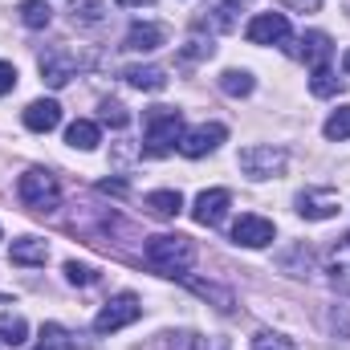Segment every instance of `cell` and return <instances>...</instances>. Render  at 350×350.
<instances>
[{
  "label": "cell",
  "instance_id": "6da1fadb",
  "mask_svg": "<svg viewBox=\"0 0 350 350\" xmlns=\"http://www.w3.org/2000/svg\"><path fill=\"white\" fill-rule=\"evenodd\" d=\"M143 253H147V261L155 265L159 273H167V277H183V273L191 269V261H196V245H191V237H179V232L147 237Z\"/></svg>",
  "mask_w": 350,
  "mask_h": 350
},
{
  "label": "cell",
  "instance_id": "7a4b0ae2",
  "mask_svg": "<svg viewBox=\"0 0 350 350\" xmlns=\"http://www.w3.org/2000/svg\"><path fill=\"white\" fill-rule=\"evenodd\" d=\"M179 139H183V118H179V110H172V106H151V110H147L143 155H147V159H163V155H172L175 147H179Z\"/></svg>",
  "mask_w": 350,
  "mask_h": 350
},
{
  "label": "cell",
  "instance_id": "3957f363",
  "mask_svg": "<svg viewBox=\"0 0 350 350\" xmlns=\"http://www.w3.org/2000/svg\"><path fill=\"white\" fill-rule=\"evenodd\" d=\"M16 196H21L25 208H33V212H53L57 200H62V187H57V175L33 167V172H25L16 179Z\"/></svg>",
  "mask_w": 350,
  "mask_h": 350
},
{
  "label": "cell",
  "instance_id": "277c9868",
  "mask_svg": "<svg viewBox=\"0 0 350 350\" xmlns=\"http://www.w3.org/2000/svg\"><path fill=\"white\" fill-rule=\"evenodd\" d=\"M139 314H143L139 297H135V293H118V297H110V301L98 310L94 330H98V334H114V330H122V326L139 322Z\"/></svg>",
  "mask_w": 350,
  "mask_h": 350
},
{
  "label": "cell",
  "instance_id": "5b68a950",
  "mask_svg": "<svg viewBox=\"0 0 350 350\" xmlns=\"http://www.w3.org/2000/svg\"><path fill=\"white\" fill-rule=\"evenodd\" d=\"M285 167V151L281 147H245L241 151V172L249 179H269Z\"/></svg>",
  "mask_w": 350,
  "mask_h": 350
},
{
  "label": "cell",
  "instance_id": "8992f818",
  "mask_svg": "<svg viewBox=\"0 0 350 350\" xmlns=\"http://www.w3.org/2000/svg\"><path fill=\"white\" fill-rule=\"evenodd\" d=\"M245 37H249L253 45H281V41L289 37V21H285V12H257V16L249 21Z\"/></svg>",
  "mask_w": 350,
  "mask_h": 350
},
{
  "label": "cell",
  "instance_id": "52a82bcc",
  "mask_svg": "<svg viewBox=\"0 0 350 350\" xmlns=\"http://www.w3.org/2000/svg\"><path fill=\"white\" fill-rule=\"evenodd\" d=\"M224 126L220 122H204V126H196V131H187L183 139H179V155H187V159H200V155H208V151H216L220 143H224Z\"/></svg>",
  "mask_w": 350,
  "mask_h": 350
},
{
  "label": "cell",
  "instance_id": "ba28073f",
  "mask_svg": "<svg viewBox=\"0 0 350 350\" xmlns=\"http://www.w3.org/2000/svg\"><path fill=\"white\" fill-rule=\"evenodd\" d=\"M74 74H78V57H74L70 49L57 45V49H45V53H41V78H45L49 86H66Z\"/></svg>",
  "mask_w": 350,
  "mask_h": 350
},
{
  "label": "cell",
  "instance_id": "9c48e42d",
  "mask_svg": "<svg viewBox=\"0 0 350 350\" xmlns=\"http://www.w3.org/2000/svg\"><path fill=\"white\" fill-rule=\"evenodd\" d=\"M228 204H232V196H228L224 187H212V191H200V196H196V204H191V216H196V224H208V228H216V224L224 220Z\"/></svg>",
  "mask_w": 350,
  "mask_h": 350
},
{
  "label": "cell",
  "instance_id": "30bf717a",
  "mask_svg": "<svg viewBox=\"0 0 350 350\" xmlns=\"http://www.w3.org/2000/svg\"><path fill=\"white\" fill-rule=\"evenodd\" d=\"M232 241L245 245V249H265V245H273V220H265V216H241V220L232 224Z\"/></svg>",
  "mask_w": 350,
  "mask_h": 350
},
{
  "label": "cell",
  "instance_id": "8fae6325",
  "mask_svg": "<svg viewBox=\"0 0 350 350\" xmlns=\"http://www.w3.org/2000/svg\"><path fill=\"white\" fill-rule=\"evenodd\" d=\"M297 212H301L306 220H330V216L338 212V191H330V187H322V191H301V196H297Z\"/></svg>",
  "mask_w": 350,
  "mask_h": 350
},
{
  "label": "cell",
  "instance_id": "7c38bea8",
  "mask_svg": "<svg viewBox=\"0 0 350 350\" xmlns=\"http://www.w3.org/2000/svg\"><path fill=\"white\" fill-rule=\"evenodd\" d=\"M57 122H62V106H57L53 98H41V102H29V106H25V126H29V131L49 135Z\"/></svg>",
  "mask_w": 350,
  "mask_h": 350
},
{
  "label": "cell",
  "instance_id": "4fadbf2b",
  "mask_svg": "<svg viewBox=\"0 0 350 350\" xmlns=\"http://www.w3.org/2000/svg\"><path fill=\"white\" fill-rule=\"evenodd\" d=\"M330 49H334V45H330V37H326V33H306V37H297V45H289V53H293V57L314 62V70L330 62Z\"/></svg>",
  "mask_w": 350,
  "mask_h": 350
},
{
  "label": "cell",
  "instance_id": "5bb4252c",
  "mask_svg": "<svg viewBox=\"0 0 350 350\" xmlns=\"http://www.w3.org/2000/svg\"><path fill=\"white\" fill-rule=\"evenodd\" d=\"M167 41V29L163 25H131V33H126V49H135V53H151V49H159Z\"/></svg>",
  "mask_w": 350,
  "mask_h": 350
},
{
  "label": "cell",
  "instance_id": "9a60e30c",
  "mask_svg": "<svg viewBox=\"0 0 350 350\" xmlns=\"http://www.w3.org/2000/svg\"><path fill=\"white\" fill-rule=\"evenodd\" d=\"M12 265H45L49 261V249H45V241H37V237H21V241H12Z\"/></svg>",
  "mask_w": 350,
  "mask_h": 350
},
{
  "label": "cell",
  "instance_id": "2e32d148",
  "mask_svg": "<svg viewBox=\"0 0 350 350\" xmlns=\"http://www.w3.org/2000/svg\"><path fill=\"white\" fill-rule=\"evenodd\" d=\"M122 78H126L135 90H163L167 86V74H163L159 66H126Z\"/></svg>",
  "mask_w": 350,
  "mask_h": 350
},
{
  "label": "cell",
  "instance_id": "e0dca14e",
  "mask_svg": "<svg viewBox=\"0 0 350 350\" xmlns=\"http://www.w3.org/2000/svg\"><path fill=\"white\" fill-rule=\"evenodd\" d=\"M330 277H334L338 289H347L350 293V232L334 245V253H330Z\"/></svg>",
  "mask_w": 350,
  "mask_h": 350
},
{
  "label": "cell",
  "instance_id": "ac0fdd59",
  "mask_svg": "<svg viewBox=\"0 0 350 350\" xmlns=\"http://www.w3.org/2000/svg\"><path fill=\"white\" fill-rule=\"evenodd\" d=\"M147 208H151V216H159V220H175L179 208H183V196H179V191H151V196H147Z\"/></svg>",
  "mask_w": 350,
  "mask_h": 350
},
{
  "label": "cell",
  "instance_id": "d6986e66",
  "mask_svg": "<svg viewBox=\"0 0 350 350\" xmlns=\"http://www.w3.org/2000/svg\"><path fill=\"white\" fill-rule=\"evenodd\" d=\"M98 126L90 122V118H78V122H70V131H66V143L70 147H78V151H94L98 147Z\"/></svg>",
  "mask_w": 350,
  "mask_h": 350
},
{
  "label": "cell",
  "instance_id": "ffe728a7",
  "mask_svg": "<svg viewBox=\"0 0 350 350\" xmlns=\"http://www.w3.org/2000/svg\"><path fill=\"white\" fill-rule=\"evenodd\" d=\"M29 338V322L21 314H0V342L4 347H21Z\"/></svg>",
  "mask_w": 350,
  "mask_h": 350
},
{
  "label": "cell",
  "instance_id": "44dd1931",
  "mask_svg": "<svg viewBox=\"0 0 350 350\" xmlns=\"http://www.w3.org/2000/svg\"><path fill=\"white\" fill-rule=\"evenodd\" d=\"M21 21H25L29 29H49L53 8H49L45 0H21Z\"/></svg>",
  "mask_w": 350,
  "mask_h": 350
},
{
  "label": "cell",
  "instance_id": "7402d4cb",
  "mask_svg": "<svg viewBox=\"0 0 350 350\" xmlns=\"http://www.w3.org/2000/svg\"><path fill=\"white\" fill-rule=\"evenodd\" d=\"M70 16L78 25H98L106 16V0H70Z\"/></svg>",
  "mask_w": 350,
  "mask_h": 350
},
{
  "label": "cell",
  "instance_id": "603a6c76",
  "mask_svg": "<svg viewBox=\"0 0 350 350\" xmlns=\"http://www.w3.org/2000/svg\"><path fill=\"white\" fill-rule=\"evenodd\" d=\"M253 74H245V70H224L220 74V90L224 94H232V98H245V94H253Z\"/></svg>",
  "mask_w": 350,
  "mask_h": 350
},
{
  "label": "cell",
  "instance_id": "cb8c5ba5",
  "mask_svg": "<svg viewBox=\"0 0 350 350\" xmlns=\"http://www.w3.org/2000/svg\"><path fill=\"white\" fill-rule=\"evenodd\" d=\"M310 90H314L318 98H334V94H342V78H334L326 66H318L314 78H310Z\"/></svg>",
  "mask_w": 350,
  "mask_h": 350
},
{
  "label": "cell",
  "instance_id": "d4e9b609",
  "mask_svg": "<svg viewBox=\"0 0 350 350\" xmlns=\"http://www.w3.org/2000/svg\"><path fill=\"white\" fill-rule=\"evenodd\" d=\"M326 139L330 143H342V139H350V106H342V110H334L330 118H326Z\"/></svg>",
  "mask_w": 350,
  "mask_h": 350
},
{
  "label": "cell",
  "instance_id": "484cf974",
  "mask_svg": "<svg viewBox=\"0 0 350 350\" xmlns=\"http://www.w3.org/2000/svg\"><path fill=\"white\" fill-rule=\"evenodd\" d=\"M200 297H212V301H220V310H232V293L228 289H220V285H212V281H187Z\"/></svg>",
  "mask_w": 350,
  "mask_h": 350
},
{
  "label": "cell",
  "instance_id": "4316f807",
  "mask_svg": "<svg viewBox=\"0 0 350 350\" xmlns=\"http://www.w3.org/2000/svg\"><path fill=\"white\" fill-rule=\"evenodd\" d=\"M253 350H297V342H289L285 334H273V330H261L253 338Z\"/></svg>",
  "mask_w": 350,
  "mask_h": 350
},
{
  "label": "cell",
  "instance_id": "83f0119b",
  "mask_svg": "<svg viewBox=\"0 0 350 350\" xmlns=\"http://www.w3.org/2000/svg\"><path fill=\"white\" fill-rule=\"evenodd\" d=\"M102 122H110V126H126V122H131V114H126V106H122V102L106 98V102H102Z\"/></svg>",
  "mask_w": 350,
  "mask_h": 350
},
{
  "label": "cell",
  "instance_id": "f1b7e54d",
  "mask_svg": "<svg viewBox=\"0 0 350 350\" xmlns=\"http://www.w3.org/2000/svg\"><path fill=\"white\" fill-rule=\"evenodd\" d=\"M66 277H70L74 285H94V281H98V269H90V265L70 261V265H66Z\"/></svg>",
  "mask_w": 350,
  "mask_h": 350
},
{
  "label": "cell",
  "instance_id": "f546056e",
  "mask_svg": "<svg viewBox=\"0 0 350 350\" xmlns=\"http://www.w3.org/2000/svg\"><path fill=\"white\" fill-rule=\"evenodd\" d=\"M16 90V66L12 62H0V98Z\"/></svg>",
  "mask_w": 350,
  "mask_h": 350
},
{
  "label": "cell",
  "instance_id": "4dcf8cb0",
  "mask_svg": "<svg viewBox=\"0 0 350 350\" xmlns=\"http://www.w3.org/2000/svg\"><path fill=\"white\" fill-rule=\"evenodd\" d=\"M183 57H187V62H196V57H212V45H204V41H187Z\"/></svg>",
  "mask_w": 350,
  "mask_h": 350
},
{
  "label": "cell",
  "instance_id": "1f68e13d",
  "mask_svg": "<svg viewBox=\"0 0 350 350\" xmlns=\"http://www.w3.org/2000/svg\"><path fill=\"white\" fill-rule=\"evenodd\" d=\"M281 4H289V8H297V12H314V8H322V0H281Z\"/></svg>",
  "mask_w": 350,
  "mask_h": 350
},
{
  "label": "cell",
  "instance_id": "d6a6232c",
  "mask_svg": "<svg viewBox=\"0 0 350 350\" xmlns=\"http://www.w3.org/2000/svg\"><path fill=\"white\" fill-rule=\"evenodd\" d=\"M122 8H143V4H151V0H118Z\"/></svg>",
  "mask_w": 350,
  "mask_h": 350
},
{
  "label": "cell",
  "instance_id": "836d02e7",
  "mask_svg": "<svg viewBox=\"0 0 350 350\" xmlns=\"http://www.w3.org/2000/svg\"><path fill=\"white\" fill-rule=\"evenodd\" d=\"M342 70H347V74H350V49H347V57H342Z\"/></svg>",
  "mask_w": 350,
  "mask_h": 350
},
{
  "label": "cell",
  "instance_id": "e575fe53",
  "mask_svg": "<svg viewBox=\"0 0 350 350\" xmlns=\"http://www.w3.org/2000/svg\"><path fill=\"white\" fill-rule=\"evenodd\" d=\"M37 350H49V347H37Z\"/></svg>",
  "mask_w": 350,
  "mask_h": 350
}]
</instances>
